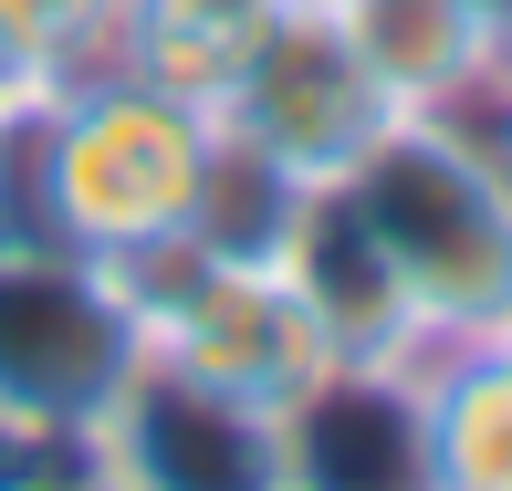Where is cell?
<instances>
[{
	"label": "cell",
	"instance_id": "cell-1",
	"mask_svg": "<svg viewBox=\"0 0 512 491\" xmlns=\"http://www.w3.org/2000/svg\"><path fill=\"white\" fill-rule=\"evenodd\" d=\"M220 115L136 74H95L63 95H21L11 115V241H42L63 262L126 272L136 251L189 241Z\"/></svg>",
	"mask_w": 512,
	"mask_h": 491
},
{
	"label": "cell",
	"instance_id": "cell-2",
	"mask_svg": "<svg viewBox=\"0 0 512 491\" xmlns=\"http://www.w3.org/2000/svg\"><path fill=\"white\" fill-rule=\"evenodd\" d=\"M345 199H356L366 241L398 272L418 345L492 335L512 314V168L460 115H408L345 178Z\"/></svg>",
	"mask_w": 512,
	"mask_h": 491
},
{
	"label": "cell",
	"instance_id": "cell-3",
	"mask_svg": "<svg viewBox=\"0 0 512 491\" xmlns=\"http://www.w3.org/2000/svg\"><path fill=\"white\" fill-rule=\"evenodd\" d=\"M115 303L136 324V366H157L178 387H209V397H230L251 418H283L335 366V345H324L314 303L293 293L283 251L157 241V251H136L115 272Z\"/></svg>",
	"mask_w": 512,
	"mask_h": 491
},
{
	"label": "cell",
	"instance_id": "cell-4",
	"mask_svg": "<svg viewBox=\"0 0 512 491\" xmlns=\"http://www.w3.org/2000/svg\"><path fill=\"white\" fill-rule=\"evenodd\" d=\"M136 377V324L115 272L42 241H0V450H84Z\"/></svg>",
	"mask_w": 512,
	"mask_h": 491
},
{
	"label": "cell",
	"instance_id": "cell-5",
	"mask_svg": "<svg viewBox=\"0 0 512 491\" xmlns=\"http://www.w3.org/2000/svg\"><path fill=\"white\" fill-rule=\"evenodd\" d=\"M209 115H220V136H241L262 168H283L293 189H314V199L345 189V178L408 126V115L387 105L377 63L356 53L345 0H283L272 32L251 42V63L230 74V95Z\"/></svg>",
	"mask_w": 512,
	"mask_h": 491
},
{
	"label": "cell",
	"instance_id": "cell-6",
	"mask_svg": "<svg viewBox=\"0 0 512 491\" xmlns=\"http://www.w3.org/2000/svg\"><path fill=\"white\" fill-rule=\"evenodd\" d=\"M84 450L126 491H272L283 481L272 418L230 408V397H209V387H178V377H157V366H136V377L115 387V408L95 418Z\"/></svg>",
	"mask_w": 512,
	"mask_h": 491
},
{
	"label": "cell",
	"instance_id": "cell-7",
	"mask_svg": "<svg viewBox=\"0 0 512 491\" xmlns=\"http://www.w3.org/2000/svg\"><path fill=\"white\" fill-rule=\"evenodd\" d=\"M283 491H418V429H408V366H324L272 418Z\"/></svg>",
	"mask_w": 512,
	"mask_h": 491
},
{
	"label": "cell",
	"instance_id": "cell-8",
	"mask_svg": "<svg viewBox=\"0 0 512 491\" xmlns=\"http://www.w3.org/2000/svg\"><path fill=\"white\" fill-rule=\"evenodd\" d=\"M398 115H471L512 63V0H345Z\"/></svg>",
	"mask_w": 512,
	"mask_h": 491
},
{
	"label": "cell",
	"instance_id": "cell-9",
	"mask_svg": "<svg viewBox=\"0 0 512 491\" xmlns=\"http://www.w3.org/2000/svg\"><path fill=\"white\" fill-rule=\"evenodd\" d=\"M418 491H512V356L492 335H450L408 356Z\"/></svg>",
	"mask_w": 512,
	"mask_h": 491
},
{
	"label": "cell",
	"instance_id": "cell-10",
	"mask_svg": "<svg viewBox=\"0 0 512 491\" xmlns=\"http://www.w3.org/2000/svg\"><path fill=\"white\" fill-rule=\"evenodd\" d=\"M272 11L283 0H126V74L189 105H220L251 42L272 32Z\"/></svg>",
	"mask_w": 512,
	"mask_h": 491
},
{
	"label": "cell",
	"instance_id": "cell-11",
	"mask_svg": "<svg viewBox=\"0 0 512 491\" xmlns=\"http://www.w3.org/2000/svg\"><path fill=\"white\" fill-rule=\"evenodd\" d=\"M126 74V0H0V95Z\"/></svg>",
	"mask_w": 512,
	"mask_h": 491
},
{
	"label": "cell",
	"instance_id": "cell-12",
	"mask_svg": "<svg viewBox=\"0 0 512 491\" xmlns=\"http://www.w3.org/2000/svg\"><path fill=\"white\" fill-rule=\"evenodd\" d=\"M0 491H126L95 450H11L0 460Z\"/></svg>",
	"mask_w": 512,
	"mask_h": 491
},
{
	"label": "cell",
	"instance_id": "cell-13",
	"mask_svg": "<svg viewBox=\"0 0 512 491\" xmlns=\"http://www.w3.org/2000/svg\"><path fill=\"white\" fill-rule=\"evenodd\" d=\"M492 345H502V356H512V314H502V324H492Z\"/></svg>",
	"mask_w": 512,
	"mask_h": 491
},
{
	"label": "cell",
	"instance_id": "cell-14",
	"mask_svg": "<svg viewBox=\"0 0 512 491\" xmlns=\"http://www.w3.org/2000/svg\"><path fill=\"white\" fill-rule=\"evenodd\" d=\"M272 491H283V481H272Z\"/></svg>",
	"mask_w": 512,
	"mask_h": 491
}]
</instances>
